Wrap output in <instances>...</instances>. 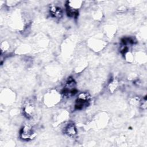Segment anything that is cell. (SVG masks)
Here are the masks:
<instances>
[{
	"instance_id": "6da1fadb",
	"label": "cell",
	"mask_w": 147,
	"mask_h": 147,
	"mask_svg": "<svg viewBox=\"0 0 147 147\" xmlns=\"http://www.w3.org/2000/svg\"><path fill=\"white\" fill-rule=\"evenodd\" d=\"M90 95L88 92H83L78 96L76 100L75 108L76 110H82L88 106L90 100Z\"/></svg>"
},
{
	"instance_id": "7a4b0ae2",
	"label": "cell",
	"mask_w": 147,
	"mask_h": 147,
	"mask_svg": "<svg viewBox=\"0 0 147 147\" xmlns=\"http://www.w3.org/2000/svg\"><path fill=\"white\" fill-rule=\"evenodd\" d=\"M76 86V84L74 79L72 78H68V80L65 83L64 88L62 90L63 96L69 97L74 95L77 92Z\"/></svg>"
},
{
	"instance_id": "3957f363",
	"label": "cell",
	"mask_w": 147,
	"mask_h": 147,
	"mask_svg": "<svg viewBox=\"0 0 147 147\" xmlns=\"http://www.w3.org/2000/svg\"><path fill=\"white\" fill-rule=\"evenodd\" d=\"M20 136L22 140L28 141L33 139L35 135L32 127L29 125H25L20 130Z\"/></svg>"
},
{
	"instance_id": "277c9868",
	"label": "cell",
	"mask_w": 147,
	"mask_h": 147,
	"mask_svg": "<svg viewBox=\"0 0 147 147\" xmlns=\"http://www.w3.org/2000/svg\"><path fill=\"white\" fill-rule=\"evenodd\" d=\"M34 110V105L32 100L26 101L23 107V113L24 115L28 118L32 117Z\"/></svg>"
},
{
	"instance_id": "5b68a950",
	"label": "cell",
	"mask_w": 147,
	"mask_h": 147,
	"mask_svg": "<svg viewBox=\"0 0 147 147\" xmlns=\"http://www.w3.org/2000/svg\"><path fill=\"white\" fill-rule=\"evenodd\" d=\"M49 13L52 17L57 19H60L63 16L61 8L57 5H52L49 8Z\"/></svg>"
},
{
	"instance_id": "8992f818",
	"label": "cell",
	"mask_w": 147,
	"mask_h": 147,
	"mask_svg": "<svg viewBox=\"0 0 147 147\" xmlns=\"http://www.w3.org/2000/svg\"><path fill=\"white\" fill-rule=\"evenodd\" d=\"M64 133L69 137H74L77 133L74 123L72 122L68 123L64 129Z\"/></svg>"
},
{
	"instance_id": "52a82bcc",
	"label": "cell",
	"mask_w": 147,
	"mask_h": 147,
	"mask_svg": "<svg viewBox=\"0 0 147 147\" xmlns=\"http://www.w3.org/2000/svg\"><path fill=\"white\" fill-rule=\"evenodd\" d=\"M66 13L68 17L76 18L79 15V10L69 6L67 5H65Z\"/></svg>"
},
{
	"instance_id": "ba28073f",
	"label": "cell",
	"mask_w": 147,
	"mask_h": 147,
	"mask_svg": "<svg viewBox=\"0 0 147 147\" xmlns=\"http://www.w3.org/2000/svg\"><path fill=\"white\" fill-rule=\"evenodd\" d=\"M118 86V82L117 81V80L114 79L113 80L109 85V88H110V91L111 92H113L115 90V89L117 88Z\"/></svg>"
}]
</instances>
